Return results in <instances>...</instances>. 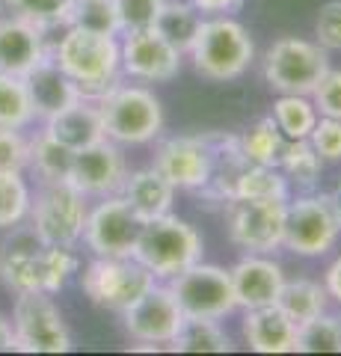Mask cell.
Returning a JSON list of instances; mask_svg holds the SVG:
<instances>
[{
  "label": "cell",
  "instance_id": "cell-39",
  "mask_svg": "<svg viewBox=\"0 0 341 356\" xmlns=\"http://www.w3.org/2000/svg\"><path fill=\"white\" fill-rule=\"evenodd\" d=\"M312 104L317 116L341 119V69H326V74L312 89Z\"/></svg>",
  "mask_w": 341,
  "mask_h": 356
},
{
  "label": "cell",
  "instance_id": "cell-28",
  "mask_svg": "<svg viewBox=\"0 0 341 356\" xmlns=\"http://www.w3.org/2000/svg\"><path fill=\"white\" fill-rule=\"evenodd\" d=\"M72 158H74V152L69 146H63L60 140H53L48 131H42V134H36V140H30V161H27V166L42 178V184L69 181Z\"/></svg>",
  "mask_w": 341,
  "mask_h": 356
},
{
  "label": "cell",
  "instance_id": "cell-42",
  "mask_svg": "<svg viewBox=\"0 0 341 356\" xmlns=\"http://www.w3.org/2000/svg\"><path fill=\"white\" fill-rule=\"evenodd\" d=\"M315 36L324 51H341V0H329L321 6L315 21Z\"/></svg>",
  "mask_w": 341,
  "mask_h": 356
},
{
  "label": "cell",
  "instance_id": "cell-30",
  "mask_svg": "<svg viewBox=\"0 0 341 356\" xmlns=\"http://www.w3.org/2000/svg\"><path fill=\"white\" fill-rule=\"evenodd\" d=\"M238 140H240V152H244L247 163H258V166H276L279 163L285 137H282V131H279L273 116L258 119L256 125H249Z\"/></svg>",
  "mask_w": 341,
  "mask_h": 356
},
{
  "label": "cell",
  "instance_id": "cell-17",
  "mask_svg": "<svg viewBox=\"0 0 341 356\" xmlns=\"http://www.w3.org/2000/svg\"><path fill=\"white\" fill-rule=\"evenodd\" d=\"M125 175H128V166H125L122 149L113 140H101V143H92V146L74 152L69 184L74 191H81L86 199L90 196L101 199L110 193H119Z\"/></svg>",
  "mask_w": 341,
  "mask_h": 356
},
{
  "label": "cell",
  "instance_id": "cell-12",
  "mask_svg": "<svg viewBox=\"0 0 341 356\" xmlns=\"http://www.w3.org/2000/svg\"><path fill=\"white\" fill-rule=\"evenodd\" d=\"M285 211L288 202L282 199H270V202H258V199H228L226 202V229L235 247L247 252L267 255L273 250H282L285 238Z\"/></svg>",
  "mask_w": 341,
  "mask_h": 356
},
{
  "label": "cell",
  "instance_id": "cell-18",
  "mask_svg": "<svg viewBox=\"0 0 341 356\" xmlns=\"http://www.w3.org/2000/svg\"><path fill=\"white\" fill-rule=\"evenodd\" d=\"M232 291H235V303L238 309H261V306H273L276 297L285 285V273L282 264L267 259L261 252H249L244 255L232 270Z\"/></svg>",
  "mask_w": 341,
  "mask_h": 356
},
{
  "label": "cell",
  "instance_id": "cell-40",
  "mask_svg": "<svg viewBox=\"0 0 341 356\" xmlns=\"http://www.w3.org/2000/svg\"><path fill=\"white\" fill-rule=\"evenodd\" d=\"M30 161V143L18 128H0V172H24Z\"/></svg>",
  "mask_w": 341,
  "mask_h": 356
},
{
  "label": "cell",
  "instance_id": "cell-24",
  "mask_svg": "<svg viewBox=\"0 0 341 356\" xmlns=\"http://www.w3.org/2000/svg\"><path fill=\"white\" fill-rule=\"evenodd\" d=\"M211 137V175H208V184L202 187V196L211 199V202H228L235 191V181L240 170L247 166V158L240 152V140L235 134H208Z\"/></svg>",
  "mask_w": 341,
  "mask_h": 356
},
{
  "label": "cell",
  "instance_id": "cell-22",
  "mask_svg": "<svg viewBox=\"0 0 341 356\" xmlns=\"http://www.w3.org/2000/svg\"><path fill=\"white\" fill-rule=\"evenodd\" d=\"M119 193H122L125 202L137 211V217L142 222L169 214L172 202H175V187L163 178V172L155 163L128 172L122 187H119Z\"/></svg>",
  "mask_w": 341,
  "mask_h": 356
},
{
  "label": "cell",
  "instance_id": "cell-15",
  "mask_svg": "<svg viewBox=\"0 0 341 356\" xmlns=\"http://www.w3.org/2000/svg\"><path fill=\"white\" fill-rule=\"evenodd\" d=\"M184 54L160 36L155 27L125 33V42L119 44V65L128 77L142 83H169L181 72Z\"/></svg>",
  "mask_w": 341,
  "mask_h": 356
},
{
  "label": "cell",
  "instance_id": "cell-29",
  "mask_svg": "<svg viewBox=\"0 0 341 356\" xmlns=\"http://www.w3.org/2000/svg\"><path fill=\"white\" fill-rule=\"evenodd\" d=\"M232 199H258V202L282 199V202H288V178L279 172V166L247 163L235 181Z\"/></svg>",
  "mask_w": 341,
  "mask_h": 356
},
{
  "label": "cell",
  "instance_id": "cell-16",
  "mask_svg": "<svg viewBox=\"0 0 341 356\" xmlns=\"http://www.w3.org/2000/svg\"><path fill=\"white\" fill-rule=\"evenodd\" d=\"M155 166L175 191L199 193L211 175V137L208 134H181L163 140L155 149Z\"/></svg>",
  "mask_w": 341,
  "mask_h": 356
},
{
  "label": "cell",
  "instance_id": "cell-2",
  "mask_svg": "<svg viewBox=\"0 0 341 356\" xmlns=\"http://www.w3.org/2000/svg\"><path fill=\"white\" fill-rule=\"evenodd\" d=\"M57 65L78 83L81 95L98 102L107 89L119 83V42L116 36H101V33L69 27L53 51Z\"/></svg>",
  "mask_w": 341,
  "mask_h": 356
},
{
  "label": "cell",
  "instance_id": "cell-32",
  "mask_svg": "<svg viewBox=\"0 0 341 356\" xmlns=\"http://www.w3.org/2000/svg\"><path fill=\"white\" fill-rule=\"evenodd\" d=\"M273 119L285 140H309V134L317 122V110L309 95H291L285 92L273 104Z\"/></svg>",
  "mask_w": 341,
  "mask_h": 356
},
{
  "label": "cell",
  "instance_id": "cell-4",
  "mask_svg": "<svg viewBox=\"0 0 341 356\" xmlns=\"http://www.w3.org/2000/svg\"><path fill=\"white\" fill-rule=\"evenodd\" d=\"M134 259L155 276L158 282L172 280L184 267L202 259V235L187 220L175 217L172 211L163 217L146 220L134 243Z\"/></svg>",
  "mask_w": 341,
  "mask_h": 356
},
{
  "label": "cell",
  "instance_id": "cell-34",
  "mask_svg": "<svg viewBox=\"0 0 341 356\" xmlns=\"http://www.w3.org/2000/svg\"><path fill=\"white\" fill-rule=\"evenodd\" d=\"M65 27L101 33V36H119V18L113 0H72Z\"/></svg>",
  "mask_w": 341,
  "mask_h": 356
},
{
  "label": "cell",
  "instance_id": "cell-25",
  "mask_svg": "<svg viewBox=\"0 0 341 356\" xmlns=\"http://www.w3.org/2000/svg\"><path fill=\"white\" fill-rule=\"evenodd\" d=\"M202 18L205 15L190 3V0H163L158 21H155V30L172 44L175 51H181L187 57L196 33L202 27Z\"/></svg>",
  "mask_w": 341,
  "mask_h": 356
},
{
  "label": "cell",
  "instance_id": "cell-21",
  "mask_svg": "<svg viewBox=\"0 0 341 356\" xmlns=\"http://www.w3.org/2000/svg\"><path fill=\"white\" fill-rule=\"evenodd\" d=\"M244 339L256 353H297V324L276 303L247 309Z\"/></svg>",
  "mask_w": 341,
  "mask_h": 356
},
{
  "label": "cell",
  "instance_id": "cell-46",
  "mask_svg": "<svg viewBox=\"0 0 341 356\" xmlns=\"http://www.w3.org/2000/svg\"><path fill=\"white\" fill-rule=\"evenodd\" d=\"M329 202H333V208H335V214H338V220H341V181L329 191Z\"/></svg>",
  "mask_w": 341,
  "mask_h": 356
},
{
  "label": "cell",
  "instance_id": "cell-1",
  "mask_svg": "<svg viewBox=\"0 0 341 356\" xmlns=\"http://www.w3.org/2000/svg\"><path fill=\"white\" fill-rule=\"evenodd\" d=\"M78 273V255L74 247H53L45 243L36 229L13 226V235L0 243V280L13 294H57Z\"/></svg>",
  "mask_w": 341,
  "mask_h": 356
},
{
  "label": "cell",
  "instance_id": "cell-20",
  "mask_svg": "<svg viewBox=\"0 0 341 356\" xmlns=\"http://www.w3.org/2000/svg\"><path fill=\"white\" fill-rule=\"evenodd\" d=\"M21 81H24V89H27L33 119L48 122L51 116H57L60 110H65L69 104L78 102V98H83L78 83L60 69L53 57H45L36 69L21 77Z\"/></svg>",
  "mask_w": 341,
  "mask_h": 356
},
{
  "label": "cell",
  "instance_id": "cell-3",
  "mask_svg": "<svg viewBox=\"0 0 341 356\" xmlns=\"http://www.w3.org/2000/svg\"><path fill=\"white\" fill-rule=\"evenodd\" d=\"M187 57L208 81H235L256 60V42L240 21L228 15H208L202 18Z\"/></svg>",
  "mask_w": 341,
  "mask_h": 356
},
{
  "label": "cell",
  "instance_id": "cell-9",
  "mask_svg": "<svg viewBox=\"0 0 341 356\" xmlns=\"http://www.w3.org/2000/svg\"><path fill=\"white\" fill-rule=\"evenodd\" d=\"M155 282L158 280L134 255H125V259L95 255V261L86 264V270L81 273V288L90 297V303H95L98 309H110V312L128 309Z\"/></svg>",
  "mask_w": 341,
  "mask_h": 356
},
{
  "label": "cell",
  "instance_id": "cell-23",
  "mask_svg": "<svg viewBox=\"0 0 341 356\" xmlns=\"http://www.w3.org/2000/svg\"><path fill=\"white\" fill-rule=\"evenodd\" d=\"M45 131L53 140H60L63 146H69L72 152H81L86 146H92V143L107 140L98 104L90 102V98H78L74 104L60 110L57 116H51L45 122Z\"/></svg>",
  "mask_w": 341,
  "mask_h": 356
},
{
  "label": "cell",
  "instance_id": "cell-38",
  "mask_svg": "<svg viewBox=\"0 0 341 356\" xmlns=\"http://www.w3.org/2000/svg\"><path fill=\"white\" fill-rule=\"evenodd\" d=\"M113 6L119 18V33L125 36V33L155 27L163 0H113Z\"/></svg>",
  "mask_w": 341,
  "mask_h": 356
},
{
  "label": "cell",
  "instance_id": "cell-13",
  "mask_svg": "<svg viewBox=\"0 0 341 356\" xmlns=\"http://www.w3.org/2000/svg\"><path fill=\"white\" fill-rule=\"evenodd\" d=\"M140 229H142V220L122 199V193H110V196H101V202L95 208H90L86 226H83V241L95 255L125 259V255L134 252Z\"/></svg>",
  "mask_w": 341,
  "mask_h": 356
},
{
  "label": "cell",
  "instance_id": "cell-45",
  "mask_svg": "<svg viewBox=\"0 0 341 356\" xmlns=\"http://www.w3.org/2000/svg\"><path fill=\"white\" fill-rule=\"evenodd\" d=\"M15 350V332H13V324L0 315V353H13Z\"/></svg>",
  "mask_w": 341,
  "mask_h": 356
},
{
  "label": "cell",
  "instance_id": "cell-33",
  "mask_svg": "<svg viewBox=\"0 0 341 356\" xmlns=\"http://www.w3.org/2000/svg\"><path fill=\"white\" fill-rule=\"evenodd\" d=\"M297 353H341V318L321 312L297 327Z\"/></svg>",
  "mask_w": 341,
  "mask_h": 356
},
{
  "label": "cell",
  "instance_id": "cell-27",
  "mask_svg": "<svg viewBox=\"0 0 341 356\" xmlns=\"http://www.w3.org/2000/svg\"><path fill=\"white\" fill-rule=\"evenodd\" d=\"M326 303H329L326 288L315 280H294V282L285 280L282 291L276 297V306L294 321L297 327L317 318L321 312H326Z\"/></svg>",
  "mask_w": 341,
  "mask_h": 356
},
{
  "label": "cell",
  "instance_id": "cell-31",
  "mask_svg": "<svg viewBox=\"0 0 341 356\" xmlns=\"http://www.w3.org/2000/svg\"><path fill=\"white\" fill-rule=\"evenodd\" d=\"M276 166L297 187H315L324 172V158L315 152L309 140H285Z\"/></svg>",
  "mask_w": 341,
  "mask_h": 356
},
{
  "label": "cell",
  "instance_id": "cell-14",
  "mask_svg": "<svg viewBox=\"0 0 341 356\" xmlns=\"http://www.w3.org/2000/svg\"><path fill=\"white\" fill-rule=\"evenodd\" d=\"M125 321V332L134 341H140V350H155L158 344H169L178 332L184 312L175 303L169 285L155 282L140 300H134L128 309L119 312Z\"/></svg>",
  "mask_w": 341,
  "mask_h": 356
},
{
  "label": "cell",
  "instance_id": "cell-7",
  "mask_svg": "<svg viewBox=\"0 0 341 356\" xmlns=\"http://www.w3.org/2000/svg\"><path fill=\"white\" fill-rule=\"evenodd\" d=\"M329 57L317 42L282 36L264 54V81L279 95H312L317 81L326 74Z\"/></svg>",
  "mask_w": 341,
  "mask_h": 356
},
{
  "label": "cell",
  "instance_id": "cell-5",
  "mask_svg": "<svg viewBox=\"0 0 341 356\" xmlns=\"http://www.w3.org/2000/svg\"><path fill=\"white\" fill-rule=\"evenodd\" d=\"M104 137L116 146H142L163 131V104L158 95L137 83H116L98 98Z\"/></svg>",
  "mask_w": 341,
  "mask_h": 356
},
{
  "label": "cell",
  "instance_id": "cell-41",
  "mask_svg": "<svg viewBox=\"0 0 341 356\" xmlns=\"http://www.w3.org/2000/svg\"><path fill=\"white\" fill-rule=\"evenodd\" d=\"M309 143L315 152L326 161H341V119H329V116H317L315 128L309 134Z\"/></svg>",
  "mask_w": 341,
  "mask_h": 356
},
{
  "label": "cell",
  "instance_id": "cell-19",
  "mask_svg": "<svg viewBox=\"0 0 341 356\" xmlns=\"http://www.w3.org/2000/svg\"><path fill=\"white\" fill-rule=\"evenodd\" d=\"M45 57V30L15 15L0 18V74L24 77Z\"/></svg>",
  "mask_w": 341,
  "mask_h": 356
},
{
  "label": "cell",
  "instance_id": "cell-6",
  "mask_svg": "<svg viewBox=\"0 0 341 356\" xmlns=\"http://www.w3.org/2000/svg\"><path fill=\"white\" fill-rule=\"evenodd\" d=\"M341 238V220L335 214L329 193H306L288 199L285 211V238L282 247L303 255V259H317L326 255Z\"/></svg>",
  "mask_w": 341,
  "mask_h": 356
},
{
  "label": "cell",
  "instance_id": "cell-36",
  "mask_svg": "<svg viewBox=\"0 0 341 356\" xmlns=\"http://www.w3.org/2000/svg\"><path fill=\"white\" fill-rule=\"evenodd\" d=\"M30 187L21 172H0V229H13L30 214Z\"/></svg>",
  "mask_w": 341,
  "mask_h": 356
},
{
  "label": "cell",
  "instance_id": "cell-26",
  "mask_svg": "<svg viewBox=\"0 0 341 356\" xmlns=\"http://www.w3.org/2000/svg\"><path fill=\"white\" fill-rule=\"evenodd\" d=\"M169 350L178 353H228L232 339L214 318H190L184 315L178 332L169 341Z\"/></svg>",
  "mask_w": 341,
  "mask_h": 356
},
{
  "label": "cell",
  "instance_id": "cell-10",
  "mask_svg": "<svg viewBox=\"0 0 341 356\" xmlns=\"http://www.w3.org/2000/svg\"><path fill=\"white\" fill-rule=\"evenodd\" d=\"M9 324H13V332H15V350H24V353L72 350V332L65 327L63 312L51 300V294H42V291L15 294L13 321Z\"/></svg>",
  "mask_w": 341,
  "mask_h": 356
},
{
  "label": "cell",
  "instance_id": "cell-37",
  "mask_svg": "<svg viewBox=\"0 0 341 356\" xmlns=\"http://www.w3.org/2000/svg\"><path fill=\"white\" fill-rule=\"evenodd\" d=\"M3 6L9 9V15L24 18L42 30H51L65 24L72 0H3Z\"/></svg>",
  "mask_w": 341,
  "mask_h": 356
},
{
  "label": "cell",
  "instance_id": "cell-8",
  "mask_svg": "<svg viewBox=\"0 0 341 356\" xmlns=\"http://www.w3.org/2000/svg\"><path fill=\"white\" fill-rule=\"evenodd\" d=\"M86 196L74 191L69 181H48L39 187L36 199H30V220L36 235L53 243V247H74L83 241V226H86Z\"/></svg>",
  "mask_w": 341,
  "mask_h": 356
},
{
  "label": "cell",
  "instance_id": "cell-44",
  "mask_svg": "<svg viewBox=\"0 0 341 356\" xmlns=\"http://www.w3.org/2000/svg\"><path fill=\"white\" fill-rule=\"evenodd\" d=\"M324 288H326L329 297L341 303V255L326 267V273H324Z\"/></svg>",
  "mask_w": 341,
  "mask_h": 356
},
{
  "label": "cell",
  "instance_id": "cell-43",
  "mask_svg": "<svg viewBox=\"0 0 341 356\" xmlns=\"http://www.w3.org/2000/svg\"><path fill=\"white\" fill-rule=\"evenodd\" d=\"M190 3L199 9L202 15H228V13H235V9H240L244 0H190Z\"/></svg>",
  "mask_w": 341,
  "mask_h": 356
},
{
  "label": "cell",
  "instance_id": "cell-11",
  "mask_svg": "<svg viewBox=\"0 0 341 356\" xmlns=\"http://www.w3.org/2000/svg\"><path fill=\"white\" fill-rule=\"evenodd\" d=\"M167 285L178 309L190 318L219 321L238 309L228 270H223L217 264H205L202 259L190 267H184L181 273H175L172 280H167Z\"/></svg>",
  "mask_w": 341,
  "mask_h": 356
},
{
  "label": "cell",
  "instance_id": "cell-35",
  "mask_svg": "<svg viewBox=\"0 0 341 356\" xmlns=\"http://www.w3.org/2000/svg\"><path fill=\"white\" fill-rule=\"evenodd\" d=\"M33 122V107L21 77L0 74V128H27Z\"/></svg>",
  "mask_w": 341,
  "mask_h": 356
}]
</instances>
